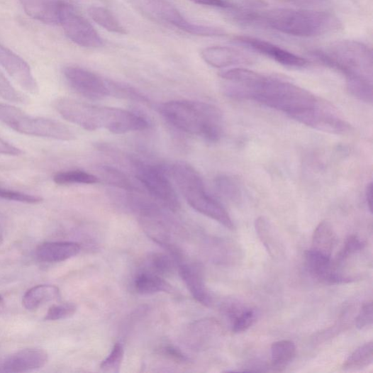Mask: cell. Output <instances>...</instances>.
I'll list each match as a JSON object with an SVG mask.
<instances>
[{"label":"cell","instance_id":"6da1fadb","mask_svg":"<svg viewBox=\"0 0 373 373\" xmlns=\"http://www.w3.org/2000/svg\"><path fill=\"white\" fill-rule=\"evenodd\" d=\"M159 113L174 128L209 143L223 134L224 119L218 106L202 101L176 100L159 106Z\"/></svg>","mask_w":373,"mask_h":373},{"label":"cell","instance_id":"7a4b0ae2","mask_svg":"<svg viewBox=\"0 0 373 373\" xmlns=\"http://www.w3.org/2000/svg\"><path fill=\"white\" fill-rule=\"evenodd\" d=\"M236 98L257 101L296 121L322 102L310 91L297 85L262 74L257 83L238 93Z\"/></svg>","mask_w":373,"mask_h":373},{"label":"cell","instance_id":"3957f363","mask_svg":"<svg viewBox=\"0 0 373 373\" xmlns=\"http://www.w3.org/2000/svg\"><path fill=\"white\" fill-rule=\"evenodd\" d=\"M254 22H262L282 33L297 37L321 36L337 31L340 23L331 13L323 11L278 9L257 14Z\"/></svg>","mask_w":373,"mask_h":373},{"label":"cell","instance_id":"277c9868","mask_svg":"<svg viewBox=\"0 0 373 373\" xmlns=\"http://www.w3.org/2000/svg\"><path fill=\"white\" fill-rule=\"evenodd\" d=\"M169 172L185 201L194 209L228 229L234 228L228 212L209 194L201 177L192 166L179 162L169 167Z\"/></svg>","mask_w":373,"mask_h":373},{"label":"cell","instance_id":"5b68a950","mask_svg":"<svg viewBox=\"0 0 373 373\" xmlns=\"http://www.w3.org/2000/svg\"><path fill=\"white\" fill-rule=\"evenodd\" d=\"M75 120L77 125L85 130L105 129L116 135L145 130L148 126L147 120L138 113L87 102L78 106Z\"/></svg>","mask_w":373,"mask_h":373},{"label":"cell","instance_id":"8992f818","mask_svg":"<svg viewBox=\"0 0 373 373\" xmlns=\"http://www.w3.org/2000/svg\"><path fill=\"white\" fill-rule=\"evenodd\" d=\"M0 122L25 135L60 141H72L76 138L64 123L32 116L8 104L0 103Z\"/></svg>","mask_w":373,"mask_h":373},{"label":"cell","instance_id":"52a82bcc","mask_svg":"<svg viewBox=\"0 0 373 373\" xmlns=\"http://www.w3.org/2000/svg\"><path fill=\"white\" fill-rule=\"evenodd\" d=\"M134 166L136 178L155 200L171 211L179 209L177 194L169 179V167L148 165L138 160Z\"/></svg>","mask_w":373,"mask_h":373},{"label":"cell","instance_id":"ba28073f","mask_svg":"<svg viewBox=\"0 0 373 373\" xmlns=\"http://www.w3.org/2000/svg\"><path fill=\"white\" fill-rule=\"evenodd\" d=\"M59 24L66 36L79 46L96 48L103 45V40L89 21L65 1L61 6Z\"/></svg>","mask_w":373,"mask_h":373},{"label":"cell","instance_id":"9c48e42d","mask_svg":"<svg viewBox=\"0 0 373 373\" xmlns=\"http://www.w3.org/2000/svg\"><path fill=\"white\" fill-rule=\"evenodd\" d=\"M63 74L72 89L87 99L99 101L109 96L106 79L88 69L68 66Z\"/></svg>","mask_w":373,"mask_h":373},{"label":"cell","instance_id":"30bf717a","mask_svg":"<svg viewBox=\"0 0 373 373\" xmlns=\"http://www.w3.org/2000/svg\"><path fill=\"white\" fill-rule=\"evenodd\" d=\"M152 11L165 21L173 25L177 29L196 36L221 37L226 33L216 26L196 24L189 22L166 0H148Z\"/></svg>","mask_w":373,"mask_h":373},{"label":"cell","instance_id":"8fae6325","mask_svg":"<svg viewBox=\"0 0 373 373\" xmlns=\"http://www.w3.org/2000/svg\"><path fill=\"white\" fill-rule=\"evenodd\" d=\"M0 66L25 91L37 95L39 87L30 67L21 57L0 44Z\"/></svg>","mask_w":373,"mask_h":373},{"label":"cell","instance_id":"7c38bea8","mask_svg":"<svg viewBox=\"0 0 373 373\" xmlns=\"http://www.w3.org/2000/svg\"><path fill=\"white\" fill-rule=\"evenodd\" d=\"M307 270L310 275L319 282L328 285L348 284L355 279L343 275L335 268L331 256L314 251L311 249L305 253Z\"/></svg>","mask_w":373,"mask_h":373},{"label":"cell","instance_id":"4fadbf2b","mask_svg":"<svg viewBox=\"0 0 373 373\" xmlns=\"http://www.w3.org/2000/svg\"><path fill=\"white\" fill-rule=\"evenodd\" d=\"M298 121L318 130L334 135H345L351 130L350 125L343 120L332 106L323 101L314 110L301 117Z\"/></svg>","mask_w":373,"mask_h":373},{"label":"cell","instance_id":"5bb4252c","mask_svg":"<svg viewBox=\"0 0 373 373\" xmlns=\"http://www.w3.org/2000/svg\"><path fill=\"white\" fill-rule=\"evenodd\" d=\"M233 40L286 67L302 68L308 65L305 59L268 41L249 36H235Z\"/></svg>","mask_w":373,"mask_h":373},{"label":"cell","instance_id":"9a60e30c","mask_svg":"<svg viewBox=\"0 0 373 373\" xmlns=\"http://www.w3.org/2000/svg\"><path fill=\"white\" fill-rule=\"evenodd\" d=\"M174 258L179 274L194 299L201 304L210 307L212 305V297L206 286L201 268L196 265L184 262L178 255Z\"/></svg>","mask_w":373,"mask_h":373},{"label":"cell","instance_id":"2e32d148","mask_svg":"<svg viewBox=\"0 0 373 373\" xmlns=\"http://www.w3.org/2000/svg\"><path fill=\"white\" fill-rule=\"evenodd\" d=\"M201 56L206 64L216 68L249 65L252 62V58L247 53L229 47L206 48L201 51Z\"/></svg>","mask_w":373,"mask_h":373},{"label":"cell","instance_id":"e0dca14e","mask_svg":"<svg viewBox=\"0 0 373 373\" xmlns=\"http://www.w3.org/2000/svg\"><path fill=\"white\" fill-rule=\"evenodd\" d=\"M48 361V355L43 350H23L9 356L4 362L3 369L13 373L29 372L43 367Z\"/></svg>","mask_w":373,"mask_h":373},{"label":"cell","instance_id":"ac0fdd59","mask_svg":"<svg viewBox=\"0 0 373 373\" xmlns=\"http://www.w3.org/2000/svg\"><path fill=\"white\" fill-rule=\"evenodd\" d=\"M26 14L46 24H59L62 0H20Z\"/></svg>","mask_w":373,"mask_h":373},{"label":"cell","instance_id":"d6986e66","mask_svg":"<svg viewBox=\"0 0 373 373\" xmlns=\"http://www.w3.org/2000/svg\"><path fill=\"white\" fill-rule=\"evenodd\" d=\"M81 246L72 242L45 243L35 251L37 259L43 262H60L77 255Z\"/></svg>","mask_w":373,"mask_h":373},{"label":"cell","instance_id":"ffe728a7","mask_svg":"<svg viewBox=\"0 0 373 373\" xmlns=\"http://www.w3.org/2000/svg\"><path fill=\"white\" fill-rule=\"evenodd\" d=\"M255 230L261 243L274 258H280L284 254L282 240L271 223L264 217L256 219Z\"/></svg>","mask_w":373,"mask_h":373},{"label":"cell","instance_id":"44dd1931","mask_svg":"<svg viewBox=\"0 0 373 373\" xmlns=\"http://www.w3.org/2000/svg\"><path fill=\"white\" fill-rule=\"evenodd\" d=\"M60 297V290L57 286L38 285L25 293L22 304L26 309L35 311L46 303L58 300Z\"/></svg>","mask_w":373,"mask_h":373},{"label":"cell","instance_id":"7402d4cb","mask_svg":"<svg viewBox=\"0 0 373 373\" xmlns=\"http://www.w3.org/2000/svg\"><path fill=\"white\" fill-rule=\"evenodd\" d=\"M337 243V235L328 221H323L316 228L313 236L311 250L331 256Z\"/></svg>","mask_w":373,"mask_h":373},{"label":"cell","instance_id":"603a6c76","mask_svg":"<svg viewBox=\"0 0 373 373\" xmlns=\"http://www.w3.org/2000/svg\"><path fill=\"white\" fill-rule=\"evenodd\" d=\"M231 322L232 331L241 333L249 330L256 323L258 313L254 308H243L231 305L226 308Z\"/></svg>","mask_w":373,"mask_h":373},{"label":"cell","instance_id":"cb8c5ba5","mask_svg":"<svg viewBox=\"0 0 373 373\" xmlns=\"http://www.w3.org/2000/svg\"><path fill=\"white\" fill-rule=\"evenodd\" d=\"M135 290L140 295L149 296L162 291H170L172 287L163 277L145 271L139 274L134 282Z\"/></svg>","mask_w":373,"mask_h":373},{"label":"cell","instance_id":"d4e9b609","mask_svg":"<svg viewBox=\"0 0 373 373\" xmlns=\"http://www.w3.org/2000/svg\"><path fill=\"white\" fill-rule=\"evenodd\" d=\"M296 346L294 343L288 340H282L272 345V368L282 371L287 367L296 356Z\"/></svg>","mask_w":373,"mask_h":373},{"label":"cell","instance_id":"484cf974","mask_svg":"<svg viewBox=\"0 0 373 373\" xmlns=\"http://www.w3.org/2000/svg\"><path fill=\"white\" fill-rule=\"evenodd\" d=\"M373 362V343L367 342L360 346L342 365L345 371H357L368 367Z\"/></svg>","mask_w":373,"mask_h":373},{"label":"cell","instance_id":"4316f807","mask_svg":"<svg viewBox=\"0 0 373 373\" xmlns=\"http://www.w3.org/2000/svg\"><path fill=\"white\" fill-rule=\"evenodd\" d=\"M99 180L102 179L106 184L116 188L133 193L136 191L134 184L123 172L110 166H101L98 168Z\"/></svg>","mask_w":373,"mask_h":373},{"label":"cell","instance_id":"83f0119b","mask_svg":"<svg viewBox=\"0 0 373 373\" xmlns=\"http://www.w3.org/2000/svg\"><path fill=\"white\" fill-rule=\"evenodd\" d=\"M89 14L94 22L106 30L120 35L126 34L123 26L108 9L93 6L89 9Z\"/></svg>","mask_w":373,"mask_h":373},{"label":"cell","instance_id":"f1b7e54d","mask_svg":"<svg viewBox=\"0 0 373 373\" xmlns=\"http://www.w3.org/2000/svg\"><path fill=\"white\" fill-rule=\"evenodd\" d=\"M346 86L350 94L366 103L372 101V87L370 79L366 74H357L346 79Z\"/></svg>","mask_w":373,"mask_h":373},{"label":"cell","instance_id":"f546056e","mask_svg":"<svg viewBox=\"0 0 373 373\" xmlns=\"http://www.w3.org/2000/svg\"><path fill=\"white\" fill-rule=\"evenodd\" d=\"M106 87H108L109 96L137 102H149L147 96L134 87L121 82L111 81V79H106Z\"/></svg>","mask_w":373,"mask_h":373},{"label":"cell","instance_id":"4dcf8cb0","mask_svg":"<svg viewBox=\"0 0 373 373\" xmlns=\"http://www.w3.org/2000/svg\"><path fill=\"white\" fill-rule=\"evenodd\" d=\"M52 179L59 185L94 184L100 181L97 176L82 170L60 172Z\"/></svg>","mask_w":373,"mask_h":373},{"label":"cell","instance_id":"1f68e13d","mask_svg":"<svg viewBox=\"0 0 373 373\" xmlns=\"http://www.w3.org/2000/svg\"><path fill=\"white\" fill-rule=\"evenodd\" d=\"M175 263L170 257L165 254H152L147 260L149 269L146 271L162 277H167L174 272Z\"/></svg>","mask_w":373,"mask_h":373},{"label":"cell","instance_id":"d6a6232c","mask_svg":"<svg viewBox=\"0 0 373 373\" xmlns=\"http://www.w3.org/2000/svg\"><path fill=\"white\" fill-rule=\"evenodd\" d=\"M216 186L223 196L233 201H238L242 196V191L238 182L228 176L222 175L217 177Z\"/></svg>","mask_w":373,"mask_h":373},{"label":"cell","instance_id":"836d02e7","mask_svg":"<svg viewBox=\"0 0 373 373\" xmlns=\"http://www.w3.org/2000/svg\"><path fill=\"white\" fill-rule=\"evenodd\" d=\"M366 246L363 240L357 235H351L345 239L344 245L338 255L337 265L343 263L350 257L360 252Z\"/></svg>","mask_w":373,"mask_h":373},{"label":"cell","instance_id":"e575fe53","mask_svg":"<svg viewBox=\"0 0 373 373\" xmlns=\"http://www.w3.org/2000/svg\"><path fill=\"white\" fill-rule=\"evenodd\" d=\"M124 357V350L121 343H116L108 357L101 364L100 367L104 372H118Z\"/></svg>","mask_w":373,"mask_h":373},{"label":"cell","instance_id":"d590c367","mask_svg":"<svg viewBox=\"0 0 373 373\" xmlns=\"http://www.w3.org/2000/svg\"><path fill=\"white\" fill-rule=\"evenodd\" d=\"M76 311L77 306L71 303L52 306L48 311L45 319L47 321H61L72 316Z\"/></svg>","mask_w":373,"mask_h":373},{"label":"cell","instance_id":"8d00e7d4","mask_svg":"<svg viewBox=\"0 0 373 373\" xmlns=\"http://www.w3.org/2000/svg\"><path fill=\"white\" fill-rule=\"evenodd\" d=\"M0 96L11 102L24 103L26 101L25 96L18 91L2 73H0Z\"/></svg>","mask_w":373,"mask_h":373},{"label":"cell","instance_id":"74e56055","mask_svg":"<svg viewBox=\"0 0 373 373\" xmlns=\"http://www.w3.org/2000/svg\"><path fill=\"white\" fill-rule=\"evenodd\" d=\"M0 199L30 204H36L43 201V199L40 196L5 189L1 186H0Z\"/></svg>","mask_w":373,"mask_h":373},{"label":"cell","instance_id":"f35d334b","mask_svg":"<svg viewBox=\"0 0 373 373\" xmlns=\"http://www.w3.org/2000/svg\"><path fill=\"white\" fill-rule=\"evenodd\" d=\"M373 323V308L372 302L367 301L361 308L358 316L356 318L355 324L359 330H363L372 326Z\"/></svg>","mask_w":373,"mask_h":373},{"label":"cell","instance_id":"ab89813d","mask_svg":"<svg viewBox=\"0 0 373 373\" xmlns=\"http://www.w3.org/2000/svg\"><path fill=\"white\" fill-rule=\"evenodd\" d=\"M0 154L11 155V156H19L23 154V151L0 138Z\"/></svg>","mask_w":373,"mask_h":373},{"label":"cell","instance_id":"60d3db41","mask_svg":"<svg viewBox=\"0 0 373 373\" xmlns=\"http://www.w3.org/2000/svg\"><path fill=\"white\" fill-rule=\"evenodd\" d=\"M189 1L200 6L218 7L222 9L231 8V5L226 0H189Z\"/></svg>","mask_w":373,"mask_h":373},{"label":"cell","instance_id":"b9f144b4","mask_svg":"<svg viewBox=\"0 0 373 373\" xmlns=\"http://www.w3.org/2000/svg\"><path fill=\"white\" fill-rule=\"evenodd\" d=\"M163 351L165 355L177 362H184L189 361L188 357L184 355L181 351L174 347V346H167Z\"/></svg>","mask_w":373,"mask_h":373},{"label":"cell","instance_id":"7bdbcfd3","mask_svg":"<svg viewBox=\"0 0 373 373\" xmlns=\"http://www.w3.org/2000/svg\"><path fill=\"white\" fill-rule=\"evenodd\" d=\"M365 199L367 202V207L370 211L372 212V183L370 182L367 186V189L365 191Z\"/></svg>","mask_w":373,"mask_h":373},{"label":"cell","instance_id":"ee69618b","mask_svg":"<svg viewBox=\"0 0 373 373\" xmlns=\"http://www.w3.org/2000/svg\"><path fill=\"white\" fill-rule=\"evenodd\" d=\"M285 1H289V2H292V3H308V2H310V1H312V0H285Z\"/></svg>","mask_w":373,"mask_h":373},{"label":"cell","instance_id":"f6af8a7d","mask_svg":"<svg viewBox=\"0 0 373 373\" xmlns=\"http://www.w3.org/2000/svg\"><path fill=\"white\" fill-rule=\"evenodd\" d=\"M4 305V301L1 296H0V308H2Z\"/></svg>","mask_w":373,"mask_h":373},{"label":"cell","instance_id":"bcb514c9","mask_svg":"<svg viewBox=\"0 0 373 373\" xmlns=\"http://www.w3.org/2000/svg\"><path fill=\"white\" fill-rule=\"evenodd\" d=\"M4 238L1 233H0V245H1L4 243Z\"/></svg>","mask_w":373,"mask_h":373}]
</instances>
